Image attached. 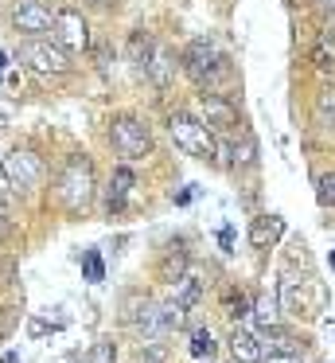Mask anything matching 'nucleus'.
Segmentation results:
<instances>
[{
  "mask_svg": "<svg viewBox=\"0 0 335 363\" xmlns=\"http://www.w3.org/2000/svg\"><path fill=\"white\" fill-rule=\"evenodd\" d=\"M179 67L191 74V82L203 90V94H215V86L226 79V55H222V51H218L210 40L187 43V51H183V59H179Z\"/></svg>",
  "mask_w": 335,
  "mask_h": 363,
  "instance_id": "nucleus-1",
  "label": "nucleus"
},
{
  "mask_svg": "<svg viewBox=\"0 0 335 363\" xmlns=\"http://www.w3.org/2000/svg\"><path fill=\"white\" fill-rule=\"evenodd\" d=\"M168 133H171V141H176V149L187 152V157H195V160H215L218 157L215 129L203 125V121L191 118V113H171V118H168Z\"/></svg>",
  "mask_w": 335,
  "mask_h": 363,
  "instance_id": "nucleus-2",
  "label": "nucleus"
},
{
  "mask_svg": "<svg viewBox=\"0 0 335 363\" xmlns=\"http://www.w3.org/2000/svg\"><path fill=\"white\" fill-rule=\"evenodd\" d=\"M59 196L70 211H86L98 196V180H93V164L90 157H70L62 164V176H59Z\"/></svg>",
  "mask_w": 335,
  "mask_h": 363,
  "instance_id": "nucleus-3",
  "label": "nucleus"
},
{
  "mask_svg": "<svg viewBox=\"0 0 335 363\" xmlns=\"http://www.w3.org/2000/svg\"><path fill=\"white\" fill-rule=\"evenodd\" d=\"M109 145H113L125 160H144L148 152H152V133H148L144 121L121 113V118L109 121Z\"/></svg>",
  "mask_w": 335,
  "mask_h": 363,
  "instance_id": "nucleus-4",
  "label": "nucleus"
},
{
  "mask_svg": "<svg viewBox=\"0 0 335 363\" xmlns=\"http://www.w3.org/2000/svg\"><path fill=\"white\" fill-rule=\"evenodd\" d=\"M20 63L28 67V71H35V74H67L70 71L67 48H59V43H51V40L20 43Z\"/></svg>",
  "mask_w": 335,
  "mask_h": 363,
  "instance_id": "nucleus-5",
  "label": "nucleus"
},
{
  "mask_svg": "<svg viewBox=\"0 0 335 363\" xmlns=\"http://www.w3.org/2000/svg\"><path fill=\"white\" fill-rule=\"evenodd\" d=\"M39 176H43V164H39V157L28 149H12L0 160V180L12 191H31L39 184Z\"/></svg>",
  "mask_w": 335,
  "mask_h": 363,
  "instance_id": "nucleus-6",
  "label": "nucleus"
},
{
  "mask_svg": "<svg viewBox=\"0 0 335 363\" xmlns=\"http://www.w3.org/2000/svg\"><path fill=\"white\" fill-rule=\"evenodd\" d=\"M12 28L20 35H28V40H43L47 32H55V12L43 9L39 0H23L12 12Z\"/></svg>",
  "mask_w": 335,
  "mask_h": 363,
  "instance_id": "nucleus-7",
  "label": "nucleus"
},
{
  "mask_svg": "<svg viewBox=\"0 0 335 363\" xmlns=\"http://www.w3.org/2000/svg\"><path fill=\"white\" fill-rule=\"evenodd\" d=\"M55 35H59V43H62V48H70V51H86V48H90V24H86V16L78 9L55 12Z\"/></svg>",
  "mask_w": 335,
  "mask_h": 363,
  "instance_id": "nucleus-8",
  "label": "nucleus"
},
{
  "mask_svg": "<svg viewBox=\"0 0 335 363\" xmlns=\"http://www.w3.org/2000/svg\"><path fill=\"white\" fill-rule=\"evenodd\" d=\"M176 71H179L176 51L164 48V43H152V48H148V55H144V74L152 79V86H160V90H164V86H171Z\"/></svg>",
  "mask_w": 335,
  "mask_h": 363,
  "instance_id": "nucleus-9",
  "label": "nucleus"
},
{
  "mask_svg": "<svg viewBox=\"0 0 335 363\" xmlns=\"http://www.w3.org/2000/svg\"><path fill=\"white\" fill-rule=\"evenodd\" d=\"M199 110H203V125L210 129H234L238 125V113H234V106L226 102L222 94H199Z\"/></svg>",
  "mask_w": 335,
  "mask_h": 363,
  "instance_id": "nucleus-10",
  "label": "nucleus"
},
{
  "mask_svg": "<svg viewBox=\"0 0 335 363\" xmlns=\"http://www.w3.org/2000/svg\"><path fill=\"white\" fill-rule=\"evenodd\" d=\"M226 344H230V359H234V363H261V359H265L261 340L249 336V332H242V328H234Z\"/></svg>",
  "mask_w": 335,
  "mask_h": 363,
  "instance_id": "nucleus-11",
  "label": "nucleus"
},
{
  "mask_svg": "<svg viewBox=\"0 0 335 363\" xmlns=\"http://www.w3.org/2000/svg\"><path fill=\"white\" fill-rule=\"evenodd\" d=\"M129 191H132V168H117L113 172V180H109V196H106V211L109 215H121L125 211V199H129Z\"/></svg>",
  "mask_w": 335,
  "mask_h": 363,
  "instance_id": "nucleus-12",
  "label": "nucleus"
},
{
  "mask_svg": "<svg viewBox=\"0 0 335 363\" xmlns=\"http://www.w3.org/2000/svg\"><path fill=\"white\" fill-rule=\"evenodd\" d=\"M280 235H285V219L280 215H257L254 227H249V242L254 246H273Z\"/></svg>",
  "mask_w": 335,
  "mask_h": 363,
  "instance_id": "nucleus-13",
  "label": "nucleus"
},
{
  "mask_svg": "<svg viewBox=\"0 0 335 363\" xmlns=\"http://www.w3.org/2000/svg\"><path fill=\"white\" fill-rule=\"evenodd\" d=\"M254 320L261 324V328H269V324L280 320V297H277V289H273V285H265V289L257 293V301H254Z\"/></svg>",
  "mask_w": 335,
  "mask_h": 363,
  "instance_id": "nucleus-14",
  "label": "nucleus"
},
{
  "mask_svg": "<svg viewBox=\"0 0 335 363\" xmlns=\"http://www.w3.org/2000/svg\"><path fill=\"white\" fill-rule=\"evenodd\" d=\"M171 301L183 305V308H191L195 301H199V277H191V274L176 277V281H171Z\"/></svg>",
  "mask_w": 335,
  "mask_h": 363,
  "instance_id": "nucleus-15",
  "label": "nucleus"
},
{
  "mask_svg": "<svg viewBox=\"0 0 335 363\" xmlns=\"http://www.w3.org/2000/svg\"><path fill=\"white\" fill-rule=\"evenodd\" d=\"M316 121L324 129H335V86L319 90V98H316Z\"/></svg>",
  "mask_w": 335,
  "mask_h": 363,
  "instance_id": "nucleus-16",
  "label": "nucleus"
},
{
  "mask_svg": "<svg viewBox=\"0 0 335 363\" xmlns=\"http://www.w3.org/2000/svg\"><path fill=\"white\" fill-rule=\"evenodd\" d=\"M160 324H164V332H179V328L187 324V308H183V305H176V301L160 305Z\"/></svg>",
  "mask_w": 335,
  "mask_h": 363,
  "instance_id": "nucleus-17",
  "label": "nucleus"
},
{
  "mask_svg": "<svg viewBox=\"0 0 335 363\" xmlns=\"http://www.w3.org/2000/svg\"><path fill=\"white\" fill-rule=\"evenodd\" d=\"M183 266H187V254L183 250H168V258L160 262V277L171 285L176 277H183Z\"/></svg>",
  "mask_w": 335,
  "mask_h": 363,
  "instance_id": "nucleus-18",
  "label": "nucleus"
},
{
  "mask_svg": "<svg viewBox=\"0 0 335 363\" xmlns=\"http://www.w3.org/2000/svg\"><path fill=\"white\" fill-rule=\"evenodd\" d=\"M215 336H210V328H195L191 332V355L195 359H210V355H215Z\"/></svg>",
  "mask_w": 335,
  "mask_h": 363,
  "instance_id": "nucleus-19",
  "label": "nucleus"
},
{
  "mask_svg": "<svg viewBox=\"0 0 335 363\" xmlns=\"http://www.w3.org/2000/svg\"><path fill=\"white\" fill-rule=\"evenodd\" d=\"M226 152H230V164H254L257 145H254V137H242V141L226 145Z\"/></svg>",
  "mask_w": 335,
  "mask_h": 363,
  "instance_id": "nucleus-20",
  "label": "nucleus"
},
{
  "mask_svg": "<svg viewBox=\"0 0 335 363\" xmlns=\"http://www.w3.org/2000/svg\"><path fill=\"white\" fill-rule=\"evenodd\" d=\"M82 277H86V281H106V262H101L98 250H86V258H82Z\"/></svg>",
  "mask_w": 335,
  "mask_h": 363,
  "instance_id": "nucleus-21",
  "label": "nucleus"
},
{
  "mask_svg": "<svg viewBox=\"0 0 335 363\" xmlns=\"http://www.w3.org/2000/svg\"><path fill=\"white\" fill-rule=\"evenodd\" d=\"M82 363H117V352H113V344L109 340H98V344L86 352V359Z\"/></svg>",
  "mask_w": 335,
  "mask_h": 363,
  "instance_id": "nucleus-22",
  "label": "nucleus"
},
{
  "mask_svg": "<svg viewBox=\"0 0 335 363\" xmlns=\"http://www.w3.org/2000/svg\"><path fill=\"white\" fill-rule=\"evenodd\" d=\"M316 184H319V199H324V203H335V172H324Z\"/></svg>",
  "mask_w": 335,
  "mask_h": 363,
  "instance_id": "nucleus-23",
  "label": "nucleus"
},
{
  "mask_svg": "<svg viewBox=\"0 0 335 363\" xmlns=\"http://www.w3.org/2000/svg\"><path fill=\"white\" fill-rule=\"evenodd\" d=\"M316 67H319V71H331V67H335V48L319 43V48H316Z\"/></svg>",
  "mask_w": 335,
  "mask_h": 363,
  "instance_id": "nucleus-24",
  "label": "nucleus"
},
{
  "mask_svg": "<svg viewBox=\"0 0 335 363\" xmlns=\"http://www.w3.org/2000/svg\"><path fill=\"white\" fill-rule=\"evenodd\" d=\"M265 363H304V359H300V355H296V352H273V355H269V359H265Z\"/></svg>",
  "mask_w": 335,
  "mask_h": 363,
  "instance_id": "nucleus-25",
  "label": "nucleus"
},
{
  "mask_svg": "<svg viewBox=\"0 0 335 363\" xmlns=\"http://www.w3.org/2000/svg\"><path fill=\"white\" fill-rule=\"evenodd\" d=\"M28 328H31V336H43V332H55V328H59V324H47V320H31Z\"/></svg>",
  "mask_w": 335,
  "mask_h": 363,
  "instance_id": "nucleus-26",
  "label": "nucleus"
},
{
  "mask_svg": "<svg viewBox=\"0 0 335 363\" xmlns=\"http://www.w3.org/2000/svg\"><path fill=\"white\" fill-rule=\"evenodd\" d=\"M0 363H20V355H16V352H8V355H0Z\"/></svg>",
  "mask_w": 335,
  "mask_h": 363,
  "instance_id": "nucleus-27",
  "label": "nucleus"
},
{
  "mask_svg": "<svg viewBox=\"0 0 335 363\" xmlns=\"http://www.w3.org/2000/svg\"><path fill=\"white\" fill-rule=\"evenodd\" d=\"M4 129H8V113L0 110V133H4Z\"/></svg>",
  "mask_w": 335,
  "mask_h": 363,
  "instance_id": "nucleus-28",
  "label": "nucleus"
},
{
  "mask_svg": "<svg viewBox=\"0 0 335 363\" xmlns=\"http://www.w3.org/2000/svg\"><path fill=\"white\" fill-rule=\"evenodd\" d=\"M324 332H327V336H331V340H335V324H331V320H327V324H324Z\"/></svg>",
  "mask_w": 335,
  "mask_h": 363,
  "instance_id": "nucleus-29",
  "label": "nucleus"
},
{
  "mask_svg": "<svg viewBox=\"0 0 335 363\" xmlns=\"http://www.w3.org/2000/svg\"><path fill=\"white\" fill-rule=\"evenodd\" d=\"M55 363H82V359H74V355H62V359H55Z\"/></svg>",
  "mask_w": 335,
  "mask_h": 363,
  "instance_id": "nucleus-30",
  "label": "nucleus"
},
{
  "mask_svg": "<svg viewBox=\"0 0 335 363\" xmlns=\"http://www.w3.org/2000/svg\"><path fill=\"white\" fill-rule=\"evenodd\" d=\"M319 4H324L327 12H335V0H319Z\"/></svg>",
  "mask_w": 335,
  "mask_h": 363,
  "instance_id": "nucleus-31",
  "label": "nucleus"
},
{
  "mask_svg": "<svg viewBox=\"0 0 335 363\" xmlns=\"http://www.w3.org/2000/svg\"><path fill=\"white\" fill-rule=\"evenodd\" d=\"M4 63H8V55H4V51H0V71H4Z\"/></svg>",
  "mask_w": 335,
  "mask_h": 363,
  "instance_id": "nucleus-32",
  "label": "nucleus"
},
{
  "mask_svg": "<svg viewBox=\"0 0 335 363\" xmlns=\"http://www.w3.org/2000/svg\"><path fill=\"white\" fill-rule=\"evenodd\" d=\"M331 266H335V250H331Z\"/></svg>",
  "mask_w": 335,
  "mask_h": 363,
  "instance_id": "nucleus-33",
  "label": "nucleus"
}]
</instances>
